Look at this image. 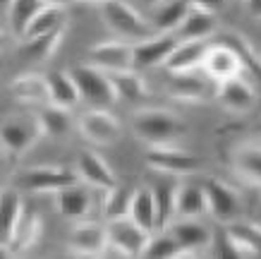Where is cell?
<instances>
[{"mask_svg":"<svg viewBox=\"0 0 261 259\" xmlns=\"http://www.w3.org/2000/svg\"><path fill=\"white\" fill-rule=\"evenodd\" d=\"M132 132L146 147L159 144H180L187 134V123L168 108H137L132 113Z\"/></svg>","mask_w":261,"mask_h":259,"instance_id":"1","label":"cell"},{"mask_svg":"<svg viewBox=\"0 0 261 259\" xmlns=\"http://www.w3.org/2000/svg\"><path fill=\"white\" fill-rule=\"evenodd\" d=\"M96 8L101 12L103 24L122 41L135 43V41H142V39H146V36H151V34H156L151 19H146L135 5H129L127 0H106V3L96 5Z\"/></svg>","mask_w":261,"mask_h":259,"instance_id":"2","label":"cell"},{"mask_svg":"<svg viewBox=\"0 0 261 259\" xmlns=\"http://www.w3.org/2000/svg\"><path fill=\"white\" fill-rule=\"evenodd\" d=\"M43 127L39 115L32 113H12L0 120V147L10 156H24L43 139Z\"/></svg>","mask_w":261,"mask_h":259,"instance_id":"3","label":"cell"},{"mask_svg":"<svg viewBox=\"0 0 261 259\" xmlns=\"http://www.w3.org/2000/svg\"><path fill=\"white\" fill-rule=\"evenodd\" d=\"M70 77L77 86L80 101L87 103L89 108H111L113 103H118L115 89H113L111 75L98 70L94 65H74L70 67Z\"/></svg>","mask_w":261,"mask_h":259,"instance_id":"4","label":"cell"},{"mask_svg":"<svg viewBox=\"0 0 261 259\" xmlns=\"http://www.w3.org/2000/svg\"><path fill=\"white\" fill-rule=\"evenodd\" d=\"M146 166L159 171L161 175H173V178H190V175L201 173L204 168L201 158L194 156L192 151L182 149L180 144L146 147Z\"/></svg>","mask_w":261,"mask_h":259,"instance_id":"5","label":"cell"},{"mask_svg":"<svg viewBox=\"0 0 261 259\" xmlns=\"http://www.w3.org/2000/svg\"><path fill=\"white\" fill-rule=\"evenodd\" d=\"M201 187L206 195L208 216H214L216 223L225 226L238 219H245V199L232 185L218 180V178H206L201 180Z\"/></svg>","mask_w":261,"mask_h":259,"instance_id":"6","label":"cell"},{"mask_svg":"<svg viewBox=\"0 0 261 259\" xmlns=\"http://www.w3.org/2000/svg\"><path fill=\"white\" fill-rule=\"evenodd\" d=\"M106 233H108V245L103 250L101 257L108 254H118V257H142L146 240H149V230L137 226L129 216L122 219L106 221Z\"/></svg>","mask_w":261,"mask_h":259,"instance_id":"7","label":"cell"},{"mask_svg":"<svg viewBox=\"0 0 261 259\" xmlns=\"http://www.w3.org/2000/svg\"><path fill=\"white\" fill-rule=\"evenodd\" d=\"M82 137L96 147H111L122 137V123L108 108H89L77 120Z\"/></svg>","mask_w":261,"mask_h":259,"instance_id":"8","label":"cell"},{"mask_svg":"<svg viewBox=\"0 0 261 259\" xmlns=\"http://www.w3.org/2000/svg\"><path fill=\"white\" fill-rule=\"evenodd\" d=\"M228 166L235 178L261 190V137H249L232 144L228 151Z\"/></svg>","mask_w":261,"mask_h":259,"instance_id":"9","label":"cell"},{"mask_svg":"<svg viewBox=\"0 0 261 259\" xmlns=\"http://www.w3.org/2000/svg\"><path fill=\"white\" fill-rule=\"evenodd\" d=\"M77 173L65 166H34L19 173V187L34 195H53L65 185L77 182Z\"/></svg>","mask_w":261,"mask_h":259,"instance_id":"10","label":"cell"},{"mask_svg":"<svg viewBox=\"0 0 261 259\" xmlns=\"http://www.w3.org/2000/svg\"><path fill=\"white\" fill-rule=\"evenodd\" d=\"M216 103H221V108H225L228 113H235V115H247L256 108V89L249 79H245L242 75H235V77H228L216 84V94H214Z\"/></svg>","mask_w":261,"mask_h":259,"instance_id":"11","label":"cell"},{"mask_svg":"<svg viewBox=\"0 0 261 259\" xmlns=\"http://www.w3.org/2000/svg\"><path fill=\"white\" fill-rule=\"evenodd\" d=\"M168 230L182 250V257H197L214 247V230L201 219H173Z\"/></svg>","mask_w":261,"mask_h":259,"instance_id":"12","label":"cell"},{"mask_svg":"<svg viewBox=\"0 0 261 259\" xmlns=\"http://www.w3.org/2000/svg\"><path fill=\"white\" fill-rule=\"evenodd\" d=\"M177 46V36L168 32H156L142 41L132 43V63L137 72L151 70V67H163L168 55Z\"/></svg>","mask_w":261,"mask_h":259,"instance_id":"13","label":"cell"},{"mask_svg":"<svg viewBox=\"0 0 261 259\" xmlns=\"http://www.w3.org/2000/svg\"><path fill=\"white\" fill-rule=\"evenodd\" d=\"M194 72H182V75H170V82L166 84V91L170 99L182 103H206L216 94V82L204 75Z\"/></svg>","mask_w":261,"mask_h":259,"instance_id":"14","label":"cell"},{"mask_svg":"<svg viewBox=\"0 0 261 259\" xmlns=\"http://www.w3.org/2000/svg\"><path fill=\"white\" fill-rule=\"evenodd\" d=\"M87 63L103 72H108V75L111 72H122V70H135L132 43L122 39L96 43V46H91L87 51Z\"/></svg>","mask_w":261,"mask_h":259,"instance_id":"15","label":"cell"},{"mask_svg":"<svg viewBox=\"0 0 261 259\" xmlns=\"http://www.w3.org/2000/svg\"><path fill=\"white\" fill-rule=\"evenodd\" d=\"M67 245H70V252L77 257H101L106 245H108L106 223H98L91 219L74 221Z\"/></svg>","mask_w":261,"mask_h":259,"instance_id":"16","label":"cell"},{"mask_svg":"<svg viewBox=\"0 0 261 259\" xmlns=\"http://www.w3.org/2000/svg\"><path fill=\"white\" fill-rule=\"evenodd\" d=\"M53 206L63 219L70 221H82L89 219L94 211V197H91V187L84 185L82 180L65 185L58 192H53Z\"/></svg>","mask_w":261,"mask_h":259,"instance_id":"17","label":"cell"},{"mask_svg":"<svg viewBox=\"0 0 261 259\" xmlns=\"http://www.w3.org/2000/svg\"><path fill=\"white\" fill-rule=\"evenodd\" d=\"M242 70H245V60L240 58L235 48H230L228 43H208L204 65H201V72L208 79H214L218 84L223 79L242 75Z\"/></svg>","mask_w":261,"mask_h":259,"instance_id":"18","label":"cell"},{"mask_svg":"<svg viewBox=\"0 0 261 259\" xmlns=\"http://www.w3.org/2000/svg\"><path fill=\"white\" fill-rule=\"evenodd\" d=\"M74 173H77V178L84 185H89L91 190H101V192H106L108 187H113L118 182V178H115L113 168L108 166V161L94 149L80 151Z\"/></svg>","mask_w":261,"mask_h":259,"instance_id":"19","label":"cell"},{"mask_svg":"<svg viewBox=\"0 0 261 259\" xmlns=\"http://www.w3.org/2000/svg\"><path fill=\"white\" fill-rule=\"evenodd\" d=\"M225 240L235 257H261V226L252 221L238 219L225 223Z\"/></svg>","mask_w":261,"mask_h":259,"instance_id":"20","label":"cell"},{"mask_svg":"<svg viewBox=\"0 0 261 259\" xmlns=\"http://www.w3.org/2000/svg\"><path fill=\"white\" fill-rule=\"evenodd\" d=\"M63 39H65V27H60V29H56V32H50V34L19 39L17 55L29 65H43L58 53V48H60Z\"/></svg>","mask_w":261,"mask_h":259,"instance_id":"21","label":"cell"},{"mask_svg":"<svg viewBox=\"0 0 261 259\" xmlns=\"http://www.w3.org/2000/svg\"><path fill=\"white\" fill-rule=\"evenodd\" d=\"M10 96L22 106H32V108H43L50 103L48 99V84L43 75L36 72H27L19 75L10 82Z\"/></svg>","mask_w":261,"mask_h":259,"instance_id":"22","label":"cell"},{"mask_svg":"<svg viewBox=\"0 0 261 259\" xmlns=\"http://www.w3.org/2000/svg\"><path fill=\"white\" fill-rule=\"evenodd\" d=\"M206 51H208V41H177V46L173 48V53L168 55V60L163 63V67H166L170 75L201 70Z\"/></svg>","mask_w":261,"mask_h":259,"instance_id":"23","label":"cell"},{"mask_svg":"<svg viewBox=\"0 0 261 259\" xmlns=\"http://www.w3.org/2000/svg\"><path fill=\"white\" fill-rule=\"evenodd\" d=\"M218 32V17L214 12H206L199 8H190L187 15L175 29L177 41H208Z\"/></svg>","mask_w":261,"mask_h":259,"instance_id":"24","label":"cell"},{"mask_svg":"<svg viewBox=\"0 0 261 259\" xmlns=\"http://www.w3.org/2000/svg\"><path fill=\"white\" fill-rule=\"evenodd\" d=\"M208 214L201 182L180 180L175 190V219H204Z\"/></svg>","mask_w":261,"mask_h":259,"instance_id":"25","label":"cell"},{"mask_svg":"<svg viewBox=\"0 0 261 259\" xmlns=\"http://www.w3.org/2000/svg\"><path fill=\"white\" fill-rule=\"evenodd\" d=\"M111 82L115 89L118 101L129 103V106H139V103L149 101V86L146 79L142 77V72L137 70H122V72H111Z\"/></svg>","mask_w":261,"mask_h":259,"instance_id":"26","label":"cell"},{"mask_svg":"<svg viewBox=\"0 0 261 259\" xmlns=\"http://www.w3.org/2000/svg\"><path fill=\"white\" fill-rule=\"evenodd\" d=\"M41 230H43V221L36 214V209L24 204V211L19 216V221H17L15 233H12V238H10V243H8L12 254L32 250L34 245H36V240L41 238Z\"/></svg>","mask_w":261,"mask_h":259,"instance_id":"27","label":"cell"},{"mask_svg":"<svg viewBox=\"0 0 261 259\" xmlns=\"http://www.w3.org/2000/svg\"><path fill=\"white\" fill-rule=\"evenodd\" d=\"M129 219L135 221L137 226H142L144 230H159V211H156V199H153V192H151L149 185H139L135 187V195H132V202H129Z\"/></svg>","mask_w":261,"mask_h":259,"instance_id":"28","label":"cell"},{"mask_svg":"<svg viewBox=\"0 0 261 259\" xmlns=\"http://www.w3.org/2000/svg\"><path fill=\"white\" fill-rule=\"evenodd\" d=\"M22 211H24L22 192L17 187L0 190V243H10Z\"/></svg>","mask_w":261,"mask_h":259,"instance_id":"29","label":"cell"},{"mask_svg":"<svg viewBox=\"0 0 261 259\" xmlns=\"http://www.w3.org/2000/svg\"><path fill=\"white\" fill-rule=\"evenodd\" d=\"M43 77H46V84H48V99H50L53 106L74 108V106L80 103L77 86H74V82H72L67 70H48Z\"/></svg>","mask_w":261,"mask_h":259,"instance_id":"30","label":"cell"},{"mask_svg":"<svg viewBox=\"0 0 261 259\" xmlns=\"http://www.w3.org/2000/svg\"><path fill=\"white\" fill-rule=\"evenodd\" d=\"M180 178L166 175L163 180H159L156 185H149L156 199V211H159V228H168L170 221L175 219V190H177Z\"/></svg>","mask_w":261,"mask_h":259,"instance_id":"31","label":"cell"},{"mask_svg":"<svg viewBox=\"0 0 261 259\" xmlns=\"http://www.w3.org/2000/svg\"><path fill=\"white\" fill-rule=\"evenodd\" d=\"M151 24L156 32H168V34H175L177 24L182 22V17L187 15L190 10V3L187 0H163L159 3L156 8H151Z\"/></svg>","mask_w":261,"mask_h":259,"instance_id":"32","label":"cell"},{"mask_svg":"<svg viewBox=\"0 0 261 259\" xmlns=\"http://www.w3.org/2000/svg\"><path fill=\"white\" fill-rule=\"evenodd\" d=\"M46 8L43 0H10L8 3V27L17 39H22L27 27L41 10Z\"/></svg>","mask_w":261,"mask_h":259,"instance_id":"33","label":"cell"},{"mask_svg":"<svg viewBox=\"0 0 261 259\" xmlns=\"http://www.w3.org/2000/svg\"><path fill=\"white\" fill-rule=\"evenodd\" d=\"M132 195H135V187H132V185H125V182H115L113 187L106 190L103 206H101L103 219L113 221V219H122V216H127V214H129Z\"/></svg>","mask_w":261,"mask_h":259,"instance_id":"34","label":"cell"},{"mask_svg":"<svg viewBox=\"0 0 261 259\" xmlns=\"http://www.w3.org/2000/svg\"><path fill=\"white\" fill-rule=\"evenodd\" d=\"M36 115H39L41 127H43V134H46V137H65V134L70 132V127H72L70 108H60V106L48 103V106L39 108Z\"/></svg>","mask_w":261,"mask_h":259,"instance_id":"35","label":"cell"},{"mask_svg":"<svg viewBox=\"0 0 261 259\" xmlns=\"http://www.w3.org/2000/svg\"><path fill=\"white\" fill-rule=\"evenodd\" d=\"M65 12H67L65 8L46 5V8L41 10L39 15L29 22V27H27V32H24L22 39L41 36V34H50V32H56V29H60V27H67V15H65Z\"/></svg>","mask_w":261,"mask_h":259,"instance_id":"36","label":"cell"},{"mask_svg":"<svg viewBox=\"0 0 261 259\" xmlns=\"http://www.w3.org/2000/svg\"><path fill=\"white\" fill-rule=\"evenodd\" d=\"M142 257H182V250L168 228H159L149 236Z\"/></svg>","mask_w":261,"mask_h":259,"instance_id":"37","label":"cell"},{"mask_svg":"<svg viewBox=\"0 0 261 259\" xmlns=\"http://www.w3.org/2000/svg\"><path fill=\"white\" fill-rule=\"evenodd\" d=\"M187 3H190V8H199V10H206V12L218 15V12L225 8L228 0H187Z\"/></svg>","mask_w":261,"mask_h":259,"instance_id":"38","label":"cell"},{"mask_svg":"<svg viewBox=\"0 0 261 259\" xmlns=\"http://www.w3.org/2000/svg\"><path fill=\"white\" fill-rule=\"evenodd\" d=\"M46 5H53V8H70V5H74V3H80V0H43Z\"/></svg>","mask_w":261,"mask_h":259,"instance_id":"39","label":"cell"},{"mask_svg":"<svg viewBox=\"0 0 261 259\" xmlns=\"http://www.w3.org/2000/svg\"><path fill=\"white\" fill-rule=\"evenodd\" d=\"M245 3H247V8H249V12L261 19V0H245Z\"/></svg>","mask_w":261,"mask_h":259,"instance_id":"40","label":"cell"},{"mask_svg":"<svg viewBox=\"0 0 261 259\" xmlns=\"http://www.w3.org/2000/svg\"><path fill=\"white\" fill-rule=\"evenodd\" d=\"M8 156L10 154L0 147V178H3V173H5V168H8Z\"/></svg>","mask_w":261,"mask_h":259,"instance_id":"41","label":"cell"},{"mask_svg":"<svg viewBox=\"0 0 261 259\" xmlns=\"http://www.w3.org/2000/svg\"><path fill=\"white\" fill-rule=\"evenodd\" d=\"M5 257H12V250H10L8 243H0V259H5Z\"/></svg>","mask_w":261,"mask_h":259,"instance_id":"42","label":"cell"},{"mask_svg":"<svg viewBox=\"0 0 261 259\" xmlns=\"http://www.w3.org/2000/svg\"><path fill=\"white\" fill-rule=\"evenodd\" d=\"M139 3H142L144 8H156V5H159V3H163V0H139Z\"/></svg>","mask_w":261,"mask_h":259,"instance_id":"43","label":"cell"},{"mask_svg":"<svg viewBox=\"0 0 261 259\" xmlns=\"http://www.w3.org/2000/svg\"><path fill=\"white\" fill-rule=\"evenodd\" d=\"M5 41H8V32H5V29L0 27V48L5 46Z\"/></svg>","mask_w":261,"mask_h":259,"instance_id":"44","label":"cell"}]
</instances>
